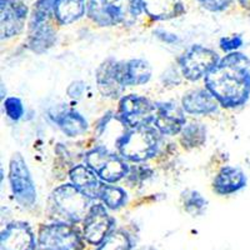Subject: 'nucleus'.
Masks as SVG:
<instances>
[{
	"label": "nucleus",
	"instance_id": "nucleus-26",
	"mask_svg": "<svg viewBox=\"0 0 250 250\" xmlns=\"http://www.w3.org/2000/svg\"><path fill=\"white\" fill-rule=\"evenodd\" d=\"M97 250H131V242L124 231L113 230Z\"/></svg>",
	"mask_w": 250,
	"mask_h": 250
},
{
	"label": "nucleus",
	"instance_id": "nucleus-8",
	"mask_svg": "<svg viewBox=\"0 0 250 250\" xmlns=\"http://www.w3.org/2000/svg\"><path fill=\"white\" fill-rule=\"evenodd\" d=\"M9 184L13 198L19 205L30 208L37 202V188L25 159L20 153L13 154L9 162Z\"/></svg>",
	"mask_w": 250,
	"mask_h": 250
},
{
	"label": "nucleus",
	"instance_id": "nucleus-35",
	"mask_svg": "<svg viewBox=\"0 0 250 250\" xmlns=\"http://www.w3.org/2000/svg\"><path fill=\"white\" fill-rule=\"evenodd\" d=\"M142 250H154L153 248H146V249H142Z\"/></svg>",
	"mask_w": 250,
	"mask_h": 250
},
{
	"label": "nucleus",
	"instance_id": "nucleus-17",
	"mask_svg": "<svg viewBox=\"0 0 250 250\" xmlns=\"http://www.w3.org/2000/svg\"><path fill=\"white\" fill-rule=\"evenodd\" d=\"M144 14L154 21H168L187 13L185 0H142Z\"/></svg>",
	"mask_w": 250,
	"mask_h": 250
},
{
	"label": "nucleus",
	"instance_id": "nucleus-21",
	"mask_svg": "<svg viewBox=\"0 0 250 250\" xmlns=\"http://www.w3.org/2000/svg\"><path fill=\"white\" fill-rule=\"evenodd\" d=\"M53 120L58 125V128L62 131V134H65L68 138H78L84 135L89 129L88 120L74 109L59 111L53 115Z\"/></svg>",
	"mask_w": 250,
	"mask_h": 250
},
{
	"label": "nucleus",
	"instance_id": "nucleus-19",
	"mask_svg": "<svg viewBox=\"0 0 250 250\" xmlns=\"http://www.w3.org/2000/svg\"><path fill=\"white\" fill-rule=\"evenodd\" d=\"M69 179H70V183H73L91 200L99 199L100 189H102L104 182L89 168L88 165H74L69 170Z\"/></svg>",
	"mask_w": 250,
	"mask_h": 250
},
{
	"label": "nucleus",
	"instance_id": "nucleus-9",
	"mask_svg": "<svg viewBox=\"0 0 250 250\" xmlns=\"http://www.w3.org/2000/svg\"><path fill=\"white\" fill-rule=\"evenodd\" d=\"M155 117V103L139 94H129L119 99L118 119L126 128L151 125Z\"/></svg>",
	"mask_w": 250,
	"mask_h": 250
},
{
	"label": "nucleus",
	"instance_id": "nucleus-7",
	"mask_svg": "<svg viewBox=\"0 0 250 250\" xmlns=\"http://www.w3.org/2000/svg\"><path fill=\"white\" fill-rule=\"evenodd\" d=\"M218 53L200 44H194L178 58V66L182 77L189 82L204 79L219 62Z\"/></svg>",
	"mask_w": 250,
	"mask_h": 250
},
{
	"label": "nucleus",
	"instance_id": "nucleus-34",
	"mask_svg": "<svg viewBox=\"0 0 250 250\" xmlns=\"http://www.w3.org/2000/svg\"><path fill=\"white\" fill-rule=\"evenodd\" d=\"M245 12H247V14H248V18H249V20H250V1L249 3H248V5L245 6Z\"/></svg>",
	"mask_w": 250,
	"mask_h": 250
},
{
	"label": "nucleus",
	"instance_id": "nucleus-29",
	"mask_svg": "<svg viewBox=\"0 0 250 250\" xmlns=\"http://www.w3.org/2000/svg\"><path fill=\"white\" fill-rule=\"evenodd\" d=\"M202 9L209 13H224L238 3L236 0H194Z\"/></svg>",
	"mask_w": 250,
	"mask_h": 250
},
{
	"label": "nucleus",
	"instance_id": "nucleus-16",
	"mask_svg": "<svg viewBox=\"0 0 250 250\" xmlns=\"http://www.w3.org/2000/svg\"><path fill=\"white\" fill-rule=\"evenodd\" d=\"M54 20H46L43 23L28 24L26 45L35 54H43L57 43V29Z\"/></svg>",
	"mask_w": 250,
	"mask_h": 250
},
{
	"label": "nucleus",
	"instance_id": "nucleus-23",
	"mask_svg": "<svg viewBox=\"0 0 250 250\" xmlns=\"http://www.w3.org/2000/svg\"><path fill=\"white\" fill-rule=\"evenodd\" d=\"M180 144L187 150L200 148L207 143L208 130L207 126L202 123L193 122L187 124L180 131Z\"/></svg>",
	"mask_w": 250,
	"mask_h": 250
},
{
	"label": "nucleus",
	"instance_id": "nucleus-31",
	"mask_svg": "<svg viewBox=\"0 0 250 250\" xmlns=\"http://www.w3.org/2000/svg\"><path fill=\"white\" fill-rule=\"evenodd\" d=\"M86 84L82 80H77V82H73L66 89V94L69 95V98L71 99H80L83 97V94L85 91Z\"/></svg>",
	"mask_w": 250,
	"mask_h": 250
},
{
	"label": "nucleus",
	"instance_id": "nucleus-5",
	"mask_svg": "<svg viewBox=\"0 0 250 250\" xmlns=\"http://www.w3.org/2000/svg\"><path fill=\"white\" fill-rule=\"evenodd\" d=\"M84 164L99 176L104 183H115L124 180L129 170V164L118 153L109 150L104 145H98L84 155Z\"/></svg>",
	"mask_w": 250,
	"mask_h": 250
},
{
	"label": "nucleus",
	"instance_id": "nucleus-1",
	"mask_svg": "<svg viewBox=\"0 0 250 250\" xmlns=\"http://www.w3.org/2000/svg\"><path fill=\"white\" fill-rule=\"evenodd\" d=\"M204 85L222 108L245 105L250 98V59L240 51L229 53L204 78Z\"/></svg>",
	"mask_w": 250,
	"mask_h": 250
},
{
	"label": "nucleus",
	"instance_id": "nucleus-27",
	"mask_svg": "<svg viewBox=\"0 0 250 250\" xmlns=\"http://www.w3.org/2000/svg\"><path fill=\"white\" fill-rule=\"evenodd\" d=\"M151 174H153V170L149 168L148 165L135 163L134 165H129L128 174L124 178V180L129 187L134 188L135 185H140L144 180L150 178Z\"/></svg>",
	"mask_w": 250,
	"mask_h": 250
},
{
	"label": "nucleus",
	"instance_id": "nucleus-24",
	"mask_svg": "<svg viewBox=\"0 0 250 250\" xmlns=\"http://www.w3.org/2000/svg\"><path fill=\"white\" fill-rule=\"evenodd\" d=\"M99 200L109 210H119L128 203V193L122 187L104 183L100 189Z\"/></svg>",
	"mask_w": 250,
	"mask_h": 250
},
{
	"label": "nucleus",
	"instance_id": "nucleus-30",
	"mask_svg": "<svg viewBox=\"0 0 250 250\" xmlns=\"http://www.w3.org/2000/svg\"><path fill=\"white\" fill-rule=\"evenodd\" d=\"M244 40L240 34H233L229 37H223L222 39L219 40V46L224 53L229 54L233 51H238L239 48H242Z\"/></svg>",
	"mask_w": 250,
	"mask_h": 250
},
{
	"label": "nucleus",
	"instance_id": "nucleus-12",
	"mask_svg": "<svg viewBox=\"0 0 250 250\" xmlns=\"http://www.w3.org/2000/svg\"><path fill=\"white\" fill-rule=\"evenodd\" d=\"M114 225L115 220L108 213V208L103 203L93 204L83 219V238L89 244L98 247L114 230Z\"/></svg>",
	"mask_w": 250,
	"mask_h": 250
},
{
	"label": "nucleus",
	"instance_id": "nucleus-20",
	"mask_svg": "<svg viewBox=\"0 0 250 250\" xmlns=\"http://www.w3.org/2000/svg\"><path fill=\"white\" fill-rule=\"evenodd\" d=\"M88 0H53V18L58 26L77 23L86 15Z\"/></svg>",
	"mask_w": 250,
	"mask_h": 250
},
{
	"label": "nucleus",
	"instance_id": "nucleus-6",
	"mask_svg": "<svg viewBox=\"0 0 250 250\" xmlns=\"http://www.w3.org/2000/svg\"><path fill=\"white\" fill-rule=\"evenodd\" d=\"M83 239L74 224L70 223L42 225L38 233L37 250H83Z\"/></svg>",
	"mask_w": 250,
	"mask_h": 250
},
{
	"label": "nucleus",
	"instance_id": "nucleus-4",
	"mask_svg": "<svg viewBox=\"0 0 250 250\" xmlns=\"http://www.w3.org/2000/svg\"><path fill=\"white\" fill-rule=\"evenodd\" d=\"M91 199L73 183L57 187L49 196V210L59 222L77 224L83 222L88 213Z\"/></svg>",
	"mask_w": 250,
	"mask_h": 250
},
{
	"label": "nucleus",
	"instance_id": "nucleus-33",
	"mask_svg": "<svg viewBox=\"0 0 250 250\" xmlns=\"http://www.w3.org/2000/svg\"><path fill=\"white\" fill-rule=\"evenodd\" d=\"M250 0H236V3H238L239 6H242V8H245L248 5Z\"/></svg>",
	"mask_w": 250,
	"mask_h": 250
},
{
	"label": "nucleus",
	"instance_id": "nucleus-18",
	"mask_svg": "<svg viewBox=\"0 0 250 250\" xmlns=\"http://www.w3.org/2000/svg\"><path fill=\"white\" fill-rule=\"evenodd\" d=\"M247 175L238 167L225 165L213 180V190L218 195H231L247 187Z\"/></svg>",
	"mask_w": 250,
	"mask_h": 250
},
{
	"label": "nucleus",
	"instance_id": "nucleus-3",
	"mask_svg": "<svg viewBox=\"0 0 250 250\" xmlns=\"http://www.w3.org/2000/svg\"><path fill=\"white\" fill-rule=\"evenodd\" d=\"M162 134L154 125L128 128L115 142L118 154L130 163H145L158 154Z\"/></svg>",
	"mask_w": 250,
	"mask_h": 250
},
{
	"label": "nucleus",
	"instance_id": "nucleus-10",
	"mask_svg": "<svg viewBox=\"0 0 250 250\" xmlns=\"http://www.w3.org/2000/svg\"><path fill=\"white\" fill-rule=\"evenodd\" d=\"M98 90L108 99H120L124 94V62L115 58H106L100 62L95 71Z\"/></svg>",
	"mask_w": 250,
	"mask_h": 250
},
{
	"label": "nucleus",
	"instance_id": "nucleus-25",
	"mask_svg": "<svg viewBox=\"0 0 250 250\" xmlns=\"http://www.w3.org/2000/svg\"><path fill=\"white\" fill-rule=\"evenodd\" d=\"M182 203L184 210L193 216L202 215L207 209L208 202L204 196L196 190H185L182 193Z\"/></svg>",
	"mask_w": 250,
	"mask_h": 250
},
{
	"label": "nucleus",
	"instance_id": "nucleus-14",
	"mask_svg": "<svg viewBox=\"0 0 250 250\" xmlns=\"http://www.w3.org/2000/svg\"><path fill=\"white\" fill-rule=\"evenodd\" d=\"M0 250H37V240L25 222L9 223L0 235Z\"/></svg>",
	"mask_w": 250,
	"mask_h": 250
},
{
	"label": "nucleus",
	"instance_id": "nucleus-32",
	"mask_svg": "<svg viewBox=\"0 0 250 250\" xmlns=\"http://www.w3.org/2000/svg\"><path fill=\"white\" fill-rule=\"evenodd\" d=\"M154 34L159 38L162 42H164L167 44H175L179 42V37L178 35L174 34V33H170L168 30H164V29H156V30H154Z\"/></svg>",
	"mask_w": 250,
	"mask_h": 250
},
{
	"label": "nucleus",
	"instance_id": "nucleus-2",
	"mask_svg": "<svg viewBox=\"0 0 250 250\" xmlns=\"http://www.w3.org/2000/svg\"><path fill=\"white\" fill-rule=\"evenodd\" d=\"M142 15V0H88L85 17L99 28H114L135 25Z\"/></svg>",
	"mask_w": 250,
	"mask_h": 250
},
{
	"label": "nucleus",
	"instance_id": "nucleus-22",
	"mask_svg": "<svg viewBox=\"0 0 250 250\" xmlns=\"http://www.w3.org/2000/svg\"><path fill=\"white\" fill-rule=\"evenodd\" d=\"M153 69L144 59H130L124 62V82L126 86L144 85L151 79Z\"/></svg>",
	"mask_w": 250,
	"mask_h": 250
},
{
	"label": "nucleus",
	"instance_id": "nucleus-28",
	"mask_svg": "<svg viewBox=\"0 0 250 250\" xmlns=\"http://www.w3.org/2000/svg\"><path fill=\"white\" fill-rule=\"evenodd\" d=\"M4 113L6 117L13 122H18L23 118L25 109H24V104L21 99L18 97H8L3 102Z\"/></svg>",
	"mask_w": 250,
	"mask_h": 250
},
{
	"label": "nucleus",
	"instance_id": "nucleus-13",
	"mask_svg": "<svg viewBox=\"0 0 250 250\" xmlns=\"http://www.w3.org/2000/svg\"><path fill=\"white\" fill-rule=\"evenodd\" d=\"M153 125L164 137L179 135L187 125L184 109L175 102L155 103V117Z\"/></svg>",
	"mask_w": 250,
	"mask_h": 250
},
{
	"label": "nucleus",
	"instance_id": "nucleus-11",
	"mask_svg": "<svg viewBox=\"0 0 250 250\" xmlns=\"http://www.w3.org/2000/svg\"><path fill=\"white\" fill-rule=\"evenodd\" d=\"M31 6L25 0H0V34L1 39H12L21 34L30 17Z\"/></svg>",
	"mask_w": 250,
	"mask_h": 250
},
{
	"label": "nucleus",
	"instance_id": "nucleus-15",
	"mask_svg": "<svg viewBox=\"0 0 250 250\" xmlns=\"http://www.w3.org/2000/svg\"><path fill=\"white\" fill-rule=\"evenodd\" d=\"M184 111L194 117H208L218 113L219 102L207 88H198L189 90L182 99Z\"/></svg>",
	"mask_w": 250,
	"mask_h": 250
}]
</instances>
